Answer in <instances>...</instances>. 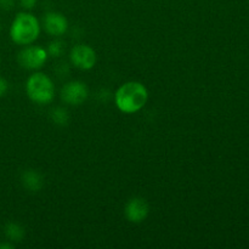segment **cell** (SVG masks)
<instances>
[{"label": "cell", "instance_id": "e0dca14e", "mask_svg": "<svg viewBox=\"0 0 249 249\" xmlns=\"http://www.w3.org/2000/svg\"><path fill=\"white\" fill-rule=\"evenodd\" d=\"M0 29H1V24H0Z\"/></svg>", "mask_w": 249, "mask_h": 249}, {"label": "cell", "instance_id": "7a4b0ae2", "mask_svg": "<svg viewBox=\"0 0 249 249\" xmlns=\"http://www.w3.org/2000/svg\"><path fill=\"white\" fill-rule=\"evenodd\" d=\"M39 32H40V26L38 19L33 15L21 12L15 17L12 22L10 36L16 44L28 45L38 38Z\"/></svg>", "mask_w": 249, "mask_h": 249}, {"label": "cell", "instance_id": "52a82bcc", "mask_svg": "<svg viewBox=\"0 0 249 249\" xmlns=\"http://www.w3.org/2000/svg\"><path fill=\"white\" fill-rule=\"evenodd\" d=\"M148 211H150V208H148L147 202L143 198L136 197V198L130 199L126 204L125 216L131 223H141L146 219Z\"/></svg>", "mask_w": 249, "mask_h": 249}, {"label": "cell", "instance_id": "9a60e30c", "mask_svg": "<svg viewBox=\"0 0 249 249\" xmlns=\"http://www.w3.org/2000/svg\"><path fill=\"white\" fill-rule=\"evenodd\" d=\"M7 88H9V85H7L6 80H5L4 78H0V97L4 96V95L6 94Z\"/></svg>", "mask_w": 249, "mask_h": 249}, {"label": "cell", "instance_id": "ba28073f", "mask_svg": "<svg viewBox=\"0 0 249 249\" xmlns=\"http://www.w3.org/2000/svg\"><path fill=\"white\" fill-rule=\"evenodd\" d=\"M44 27L51 36H62L67 31L68 22L62 14L49 12L44 17Z\"/></svg>", "mask_w": 249, "mask_h": 249}, {"label": "cell", "instance_id": "9c48e42d", "mask_svg": "<svg viewBox=\"0 0 249 249\" xmlns=\"http://www.w3.org/2000/svg\"><path fill=\"white\" fill-rule=\"evenodd\" d=\"M22 184L27 190L32 192H38L43 187V177L36 170H26L22 174Z\"/></svg>", "mask_w": 249, "mask_h": 249}, {"label": "cell", "instance_id": "2e32d148", "mask_svg": "<svg viewBox=\"0 0 249 249\" xmlns=\"http://www.w3.org/2000/svg\"><path fill=\"white\" fill-rule=\"evenodd\" d=\"M0 248L9 249V248H14V246H12V245H7V243H5V245H0Z\"/></svg>", "mask_w": 249, "mask_h": 249}, {"label": "cell", "instance_id": "5bb4252c", "mask_svg": "<svg viewBox=\"0 0 249 249\" xmlns=\"http://www.w3.org/2000/svg\"><path fill=\"white\" fill-rule=\"evenodd\" d=\"M21 1V5L24 7V9H33L36 4V0H19Z\"/></svg>", "mask_w": 249, "mask_h": 249}, {"label": "cell", "instance_id": "277c9868", "mask_svg": "<svg viewBox=\"0 0 249 249\" xmlns=\"http://www.w3.org/2000/svg\"><path fill=\"white\" fill-rule=\"evenodd\" d=\"M46 51L38 46H29L18 53L19 65L27 70H36L45 63Z\"/></svg>", "mask_w": 249, "mask_h": 249}, {"label": "cell", "instance_id": "8992f818", "mask_svg": "<svg viewBox=\"0 0 249 249\" xmlns=\"http://www.w3.org/2000/svg\"><path fill=\"white\" fill-rule=\"evenodd\" d=\"M88 94V87L82 82L68 83L61 91L62 100L70 105H82L87 100Z\"/></svg>", "mask_w": 249, "mask_h": 249}, {"label": "cell", "instance_id": "5b68a950", "mask_svg": "<svg viewBox=\"0 0 249 249\" xmlns=\"http://www.w3.org/2000/svg\"><path fill=\"white\" fill-rule=\"evenodd\" d=\"M71 60L75 67L80 70H90L96 63V53L90 46L80 44L71 51Z\"/></svg>", "mask_w": 249, "mask_h": 249}, {"label": "cell", "instance_id": "8fae6325", "mask_svg": "<svg viewBox=\"0 0 249 249\" xmlns=\"http://www.w3.org/2000/svg\"><path fill=\"white\" fill-rule=\"evenodd\" d=\"M51 118H53V123L57 124V125L60 126H65L68 124V113L66 109L61 108V107H58V108H55L53 111V113H51Z\"/></svg>", "mask_w": 249, "mask_h": 249}, {"label": "cell", "instance_id": "4fadbf2b", "mask_svg": "<svg viewBox=\"0 0 249 249\" xmlns=\"http://www.w3.org/2000/svg\"><path fill=\"white\" fill-rule=\"evenodd\" d=\"M15 6V0H0V9L9 11Z\"/></svg>", "mask_w": 249, "mask_h": 249}, {"label": "cell", "instance_id": "6da1fadb", "mask_svg": "<svg viewBox=\"0 0 249 249\" xmlns=\"http://www.w3.org/2000/svg\"><path fill=\"white\" fill-rule=\"evenodd\" d=\"M148 92L139 82H128L116 92V105L123 113H135L147 102Z\"/></svg>", "mask_w": 249, "mask_h": 249}, {"label": "cell", "instance_id": "3957f363", "mask_svg": "<svg viewBox=\"0 0 249 249\" xmlns=\"http://www.w3.org/2000/svg\"><path fill=\"white\" fill-rule=\"evenodd\" d=\"M27 94L34 102L40 105L49 104L55 96V87L48 75L34 73L27 80Z\"/></svg>", "mask_w": 249, "mask_h": 249}, {"label": "cell", "instance_id": "30bf717a", "mask_svg": "<svg viewBox=\"0 0 249 249\" xmlns=\"http://www.w3.org/2000/svg\"><path fill=\"white\" fill-rule=\"evenodd\" d=\"M4 233L10 241H21L24 237V230L21 225L15 223H9L4 229Z\"/></svg>", "mask_w": 249, "mask_h": 249}, {"label": "cell", "instance_id": "7c38bea8", "mask_svg": "<svg viewBox=\"0 0 249 249\" xmlns=\"http://www.w3.org/2000/svg\"><path fill=\"white\" fill-rule=\"evenodd\" d=\"M49 53H50L51 56H53V57H57V56H60L61 53H63V44L62 41H53V43L49 45V49H48Z\"/></svg>", "mask_w": 249, "mask_h": 249}]
</instances>
